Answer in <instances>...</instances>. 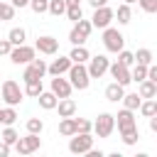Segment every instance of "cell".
I'll list each match as a JSON object with an SVG mask.
<instances>
[{
	"label": "cell",
	"mask_w": 157,
	"mask_h": 157,
	"mask_svg": "<svg viewBox=\"0 0 157 157\" xmlns=\"http://www.w3.org/2000/svg\"><path fill=\"white\" fill-rule=\"evenodd\" d=\"M110 22H113V7H108V5H103V7H93L91 25H93L96 29H105Z\"/></svg>",
	"instance_id": "cell-12"
},
{
	"label": "cell",
	"mask_w": 157,
	"mask_h": 157,
	"mask_svg": "<svg viewBox=\"0 0 157 157\" xmlns=\"http://www.w3.org/2000/svg\"><path fill=\"white\" fill-rule=\"evenodd\" d=\"M17 137H20V135H17V130H15L12 125H5V130L0 132V140H2L5 145H10V147L17 142Z\"/></svg>",
	"instance_id": "cell-32"
},
{
	"label": "cell",
	"mask_w": 157,
	"mask_h": 157,
	"mask_svg": "<svg viewBox=\"0 0 157 157\" xmlns=\"http://www.w3.org/2000/svg\"><path fill=\"white\" fill-rule=\"evenodd\" d=\"M152 59H155V54H152V49H137L135 52V64H142V66H147V64H152Z\"/></svg>",
	"instance_id": "cell-31"
},
{
	"label": "cell",
	"mask_w": 157,
	"mask_h": 157,
	"mask_svg": "<svg viewBox=\"0 0 157 157\" xmlns=\"http://www.w3.org/2000/svg\"><path fill=\"white\" fill-rule=\"evenodd\" d=\"M74 123H76V132H91L93 130V123L86 118H74Z\"/></svg>",
	"instance_id": "cell-37"
},
{
	"label": "cell",
	"mask_w": 157,
	"mask_h": 157,
	"mask_svg": "<svg viewBox=\"0 0 157 157\" xmlns=\"http://www.w3.org/2000/svg\"><path fill=\"white\" fill-rule=\"evenodd\" d=\"M0 98L5 101V105H20L22 103V98H25V91L20 88V83L17 81H12V78H5L2 83H0Z\"/></svg>",
	"instance_id": "cell-2"
},
{
	"label": "cell",
	"mask_w": 157,
	"mask_h": 157,
	"mask_svg": "<svg viewBox=\"0 0 157 157\" xmlns=\"http://www.w3.org/2000/svg\"><path fill=\"white\" fill-rule=\"evenodd\" d=\"M25 96H29V98H37L42 91H44V83H42V78H32V81H25Z\"/></svg>",
	"instance_id": "cell-23"
},
{
	"label": "cell",
	"mask_w": 157,
	"mask_h": 157,
	"mask_svg": "<svg viewBox=\"0 0 157 157\" xmlns=\"http://www.w3.org/2000/svg\"><path fill=\"white\" fill-rule=\"evenodd\" d=\"M140 93H123V98H120V103H123V108H128V110H137L140 108Z\"/></svg>",
	"instance_id": "cell-26"
},
{
	"label": "cell",
	"mask_w": 157,
	"mask_h": 157,
	"mask_svg": "<svg viewBox=\"0 0 157 157\" xmlns=\"http://www.w3.org/2000/svg\"><path fill=\"white\" fill-rule=\"evenodd\" d=\"M123 2H128V5H132V2H137V0H123Z\"/></svg>",
	"instance_id": "cell-47"
},
{
	"label": "cell",
	"mask_w": 157,
	"mask_h": 157,
	"mask_svg": "<svg viewBox=\"0 0 157 157\" xmlns=\"http://www.w3.org/2000/svg\"><path fill=\"white\" fill-rule=\"evenodd\" d=\"M66 2V17L71 20V22H76V20H81L83 17V7H81V0H64Z\"/></svg>",
	"instance_id": "cell-19"
},
{
	"label": "cell",
	"mask_w": 157,
	"mask_h": 157,
	"mask_svg": "<svg viewBox=\"0 0 157 157\" xmlns=\"http://www.w3.org/2000/svg\"><path fill=\"white\" fill-rule=\"evenodd\" d=\"M10 5H12L15 10H17V7L22 10V7H29V0H10Z\"/></svg>",
	"instance_id": "cell-43"
},
{
	"label": "cell",
	"mask_w": 157,
	"mask_h": 157,
	"mask_svg": "<svg viewBox=\"0 0 157 157\" xmlns=\"http://www.w3.org/2000/svg\"><path fill=\"white\" fill-rule=\"evenodd\" d=\"M137 93H140V98H155V96H157V81L142 78V81L137 83Z\"/></svg>",
	"instance_id": "cell-18"
},
{
	"label": "cell",
	"mask_w": 157,
	"mask_h": 157,
	"mask_svg": "<svg viewBox=\"0 0 157 157\" xmlns=\"http://www.w3.org/2000/svg\"><path fill=\"white\" fill-rule=\"evenodd\" d=\"M118 61H120V64H125V66H132V64H135V54H132V52H128V49L123 47V49L118 52Z\"/></svg>",
	"instance_id": "cell-36"
},
{
	"label": "cell",
	"mask_w": 157,
	"mask_h": 157,
	"mask_svg": "<svg viewBox=\"0 0 157 157\" xmlns=\"http://www.w3.org/2000/svg\"><path fill=\"white\" fill-rule=\"evenodd\" d=\"M142 78H147V66H142V64H132L130 66V81H142Z\"/></svg>",
	"instance_id": "cell-33"
},
{
	"label": "cell",
	"mask_w": 157,
	"mask_h": 157,
	"mask_svg": "<svg viewBox=\"0 0 157 157\" xmlns=\"http://www.w3.org/2000/svg\"><path fill=\"white\" fill-rule=\"evenodd\" d=\"M25 125H27V132H37V135L44 130V120L42 118H27Z\"/></svg>",
	"instance_id": "cell-35"
},
{
	"label": "cell",
	"mask_w": 157,
	"mask_h": 157,
	"mask_svg": "<svg viewBox=\"0 0 157 157\" xmlns=\"http://www.w3.org/2000/svg\"><path fill=\"white\" fill-rule=\"evenodd\" d=\"M7 39H10L12 47L25 44V42H27V29H25V27H12V29L7 32Z\"/></svg>",
	"instance_id": "cell-24"
},
{
	"label": "cell",
	"mask_w": 157,
	"mask_h": 157,
	"mask_svg": "<svg viewBox=\"0 0 157 157\" xmlns=\"http://www.w3.org/2000/svg\"><path fill=\"white\" fill-rule=\"evenodd\" d=\"M93 32V25H91V20H76L74 22V27H71V32H69V42H71V47H76V44H86V39H88V34Z\"/></svg>",
	"instance_id": "cell-3"
},
{
	"label": "cell",
	"mask_w": 157,
	"mask_h": 157,
	"mask_svg": "<svg viewBox=\"0 0 157 157\" xmlns=\"http://www.w3.org/2000/svg\"><path fill=\"white\" fill-rule=\"evenodd\" d=\"M7 56H10V61H12L15 66H20V64L25 66V64H29V61L37 56V49H34V47H29V44L25 42V44H17V47H12Z\"/></svg>",
	"instance_id": "cell-5"
},
{
	"label": "cell",
	"mask_w": 157,
	"mask_h": 157,
	"mask_svg": "<svg viewBox=\"0 0 157 157\" xmlns=\"http://www.w3.org/2000/svg\"><path fill=\"white\" fill-rule=\"evenodd\" d=\"M137 5L147 12V15H152V12H157V0H137Z\"/></svg>",
	"instance_id": "cell-39"
},
{
	"label": "cell",
	"mask_w": 157,
	"mask_h": 157,
	"mask_svg": "<svg viewBox=\"0 0 157 157\" xmlns=\"http://www.w3.org/2000/svg\"><path fill=\"white\" fill-rule=\"evenodd\" d=\"M88 56H91V52L86 49V44H76V47L69 52V59H71L74 64H86Z\"/></svg>",
	"instance_id": "cell-20"
},
{
	"label": "cell",
	"mask_w": 157,
	"mask_h": 157,
	"mask_svg": "<svg viewBox=\"0 0 157 157\" xmlns=\"http://www.w3.org/2000/svg\"><path fill=\"white\" fill-rule=\"evenodd\" d=\"M34 49H37L39 54L54 56V54L59 52V39L52 37V34H42V37H37V42H34Z\"/></svg>",
	"instance_id": "cell-13"
},
{
	"label": "cell",
	"mask_w": 157,
	"mask_h": 157,
	"mask_svg": "<svg viewBox=\"0 0 157 157\" xmlns=\"http://www.w3.org/2000/svg\"><path fill=\"white\" fill-rule=\"evenodd\" d=\"M5 20H15V7L10 2L0 0V22H5Z\"/></svg>",
	"instance_id": "cell-34"
},
{
	"label": "cell",
	"mask_w": 157,
	"mask_h": 157,
	"mask_svg": "<svg viewBox=\"0 0 157 157\" xmlns=\"http://www.w3.org/2000/svg\"><path fill=\"white\" fill-rule=\"evenodd\" d=\"M10 49H12L10 39H0V56H7V54H10Z\"/></svg>",
	"instance_id": "cell-41"
},
{
	"label": "cell",
	"mask_w": 157,
	"mask_h": 157,
	"mask_svg": "<svg viewBox=\"0 0 157 157\" xmlns=\"http://www.w3.org/2000/svg\"><path fill=\"white\" fill-rule=\"evenodd\" d=\"M37 101H39V108H44V110H54V105H56V96L52 93V91H42L39 96H37Z\"/></svg>",
	"instance_id": "cell-25"
},
{
	"label": "cell",
	"mask_w": 157,
	"mask_h": 157,
	"mask_svg": "<svg viewBox=\"0 0 157 157\" xmlns=\"http://www.w3.org/2000/svg\"><path fill=\"white\" fill-rule=\"evenodd\" d=\"M47 2H49V0H29V7H32L37 15H42V12H47Z\"/></svg>",
	"instance_id": "cell-40"
},
{
	"label": "cell",
	"mask_w": 157,
	"mask_h": 157,
	"mask_svg": "<svg viewBox=\"0 0 157 157\" xmlns=\"http://www.w3.org/2000/svg\"><path fill=\"white\" fill-rule=\"evenodd\" d=\"M103 47H105V52H110V54H118V52L125 47V37H123V32L108 25V27L103 29Z\"/></svg>",
	"instance_id": "cell-4"
},
{
	"label": "cell",
	"mask_w": 157,
	"mask_h": 157,
	"mask_svg": "<svg viewBox=\"0 0 157 157\" xmlns=\"http://www.w3.org/2000/svg\"><path fill=\"white\" fill-rule=\"evenodd\" d=\"M0 113H2V105H0Z\"/></svg>",
	"instance_id": "cell-48"
},
{
	"label": "cell",
	"mask_w": 157,
	"mask_h": 157,
	"mask_svg": "<svg viewBox=\"0 0 157 157\" xmlns=\"http://www.w3.org/2000/svg\"><path fill=\"white\" fill-rule=\"evenodd\" d=\"M150 130H152V132H157V113H155V115H150Z\"/></svg>",
	"instance_id": "cell-45"
},
{
	"label": "cell",
	"mask_w": 157,
	"mask_h": 157,
	"mask_svg": "<svg viewBox=\"0 0 157 157\" xmlns=\"http://www.w3.org/2000/svg\"><path fill=\"white\" fill-rule=\"evenodd\" d=\"M120 137H123V145H137L140 132H137V128H135V130H130V132H125V135H120Z\"/></svg>",
	"instance_id": "cell-38"
},
{
	"label": "cell",
	"mask_w": 157,
	"mask_h": 157,
	"mask_svg": "<svg viewBox=\"0 0 157 157\" xmlns=\"http://www.w3.org/2000/svg\"><path fill=\"white\" fill-rule=\"evenodd\" d=\"M113 20H118V25H128V22L132 20V10H130V5H128V2L118 5V10H113Z\"/></svg>",
	"instance_id": "cell-21"
},
{
	"label": "cell",
	"mask_w": 157,
	"mask_h": 157,
	"mask_svg": "<svg viewBox=\"0 0 157 157\" xmlns=\"http://www.w3.org/2000/svg\"><path fill=\"white\" fill-rule=\"evenodd\" d=\"M69 66H71V59H69V56H59V59H52V61L47 64V74H52V76H64V74L69 71Z\"/></svg>",
	"instance_id": "cell-16"
},
{
	"label": "cell",
	"mask_w": 157,
	"mask_h": 157,
	"mask_svg": "<svg viewBox=\"0 0 157 157\" xmlns=\"http://www.w3.org/2000/svg\"><path fill=\"white\" fill-rule=\"evenodd\" d=\"M147 78L150 81H157V66H155V61L147 64Z\"/></svg>",
	"instance_id": "cell-42"
},
{
	"label": "cell",
	"mask_w": 157,
	"mask_h": 157,
	"mask_svg": "<svg viewBox=\"0 0 157 157\" xmlns=\"http://www.w3.org/2000/svg\"><path fill=\"white\" fill-rule=\"evenodd\" d=\"M74 132H76L74 115H71V118H61V123H59V135H64V137H71Z\"/></svg>",
	"instance_id": "cell-28"
},
{
	"label": "cell",
	"mask_w": 157,
	"mask_h": 157,
	"mask_svg": "<svg viewBox=\"0 0 157 157\" xmlns=\"http://www.w3.org/2000/svg\"><path fill=\"white\" fill-rule=\"evenodd\" d=\"M66 76H69L71 88H76V91H86V88L91 86V76H88L86 64H74V61H71V66H69Z\"/></svg>",
	"instance_id": "cell-1"
},
{
	"label": "cell",
	"mask_w": 157,
	"mask_h": 157,
	"mask_svg": "<svg viewBox=\"0 0 157 157\" xmlns=\"http://www.w3.org/2000/svg\"><path fill=\"white\" fill-rule=\"evenodd\" d=\"M93 147V135L91 132H74L69 137V152L74 155H86Z\"/></svg>",
	"instance_id": "cell-6"
},
{
	"label": "cell",
	"mask_w": 157,
	"mask_h": 157,
	"mask_svg": "<svg viewBox=\"0 0 157 157\" xmlns=\"http://www.w3.org/2000/svg\"><path fill=\"white\" fill-rule=\"evenodd\" d=\"M20 155H32V152H37L39 147H42V140H39V135L37 132H27L25 137H17V142L12 145Z\"/></svg>",
	"instance_id": "cell-9"
},
{
	"label": "cell",
	"mask_w": 157,
	"mask_h": 157,
	"mask_svg": "<svg viewBox=\"0 0 157 157\" xmlns=\"http://www.w3.org/2000/svg\"><path fill=\"white\" fill-rule=\"evenodd\" d=\"M108 74H110L113 81L120 83V86H128V83H130V66H125V64H120V61L108 64Z\"/></svg>",
	"instance_id": "cell-14"
},
{
	"label": "cell",
	"mask_w": 157,
	"mask_h": 157,
	"mask_svg": "<svg viewBox=\"0 0 157 157\" xmlns=\"http://www.w3.org/2000/svg\"><path fill=\"white\" fill-rule=\"evenodd\" d=\"M49 91L56 96V98H69L71 96V83H69V78H64V76H52V83H49Z\"/></svg>",
	"instance_id": "cell-15"
},
{
	"label": "cell",
	"mask_w": 157,
	"mask_h": 157,
	"mask_svg": "<svg viewBox=\"0 0 157 157\" xmlns=\"http://www.w3.org/2000/svg\"><path fill=\"white\" fill-rule=\"evenodd\" d=\"M88 5L91 7H103V5H108V0H88Z\"/></svg>",
	"instance_id": "cell-46"
},
{
	"label": "cell",
	"mask_w": 157,
	"mask_h": 157,
	"mask_svg": "<svg viewBox=\"0 0 157 157\" xmlns=\"http://www.w3.org/2000/svg\"><path fill=\"white\" fill-rule=\"evenodd\" d=\"M10 155V145H5L2 140H0V157H7Z\"/></svg>",
	"instance_id": "cell-44"
},
{
	"label": "cell",
	"mask_w": 157,
	"mask_h": 157,
	"mask_svg": "<svg viewBox=\"0 0 157 157\" xmlns=\"http://www.w3.org/2000/svg\"><path fill=\"white\" fill-rule=\"evenodd\" d=\"M47 12L54 15V17H61V15L66 12V2H64V0H49V2H47Z\"/></svg>",
	"instance_id": "cell-30"
},
{
	"label": "cell",
	"mask_w": 157,
	"mask_h": 157,
	"mask_svg": "<svg viewBox=\"0 0 157 157\" xmlns=\"http://www.w3.org/2000/svg\"><path fill=\"white\" fill-rule=\"evenodd\" d=\"M47 74V61L44 59H32L29 64H25V71H22V81H32V78H44Z\"/></svg>",
	"instance_id": "cell-11"
},
{
	"label": "cell",
	"mask_w": 157,
	"mask_h": 157,
	"mask_svg": "<svg viewBox=\"0 0 157 157\" xmlns=\"http://www.w3.org/2000/svg\"><path fill=\"white\" fill-rule=\"evenodd\" d=\"M54 110H59V118H71V115H76V101L71 96L69 98H59Z\"/></svg>",
	"instance_id": "cell-17"
},
{
	"label": "cell",
	"mask_w": 157,
	"mask_h": 157,
	"mask_svg": "<svg viewBox=\"0 0 157 157\" xmlns=\"http://www.w3.org/2000/svg\"><path fill=\"white\" fill-rule=\"evenodd\" d=\"M113 118H115V125H118V132H120V135H125V132H130V130H135V128H137L135 110L123 108V110H118V115H113Z\"/></svg>",
	"instance_id": "cell-10"
},
{
	"label": "cell",
	"mask_w": 157,
	"mask_h": 157,
	"mask_svg": "<svg viewBox=\"0 0 157 157\" xmlns=\"http://www.w3.org/2000/svg\"><path fill=\"white\" fill-rule=\"evenodd\" d=\"M108 64H110V59H108L105 54H96V56H88V61H86L88 76H91V78H101L103 74H108Z\"/></svg>",
	"instance_id": "cell-8"
},
{
	"label": "cell",
	"mask_w": 157,
	"mask_h": 157,
	"mask_svg": "<svg viewBox=\"0 0 157 157\" xmlns=\"http://www.w3.org/2000/svg\"><path fill=\"white\" fill-rule=\"evenodd\" d=\"M113 130H115V118H113V113H98V118L93 120V130H91V132H96L98 137H110Z\"/></svg>",
	"instance_id": "cell-7"
},
{
	"label": "cell",
	"mask_w": 157,
	"mask_h": 157,
	"mask_svg": "<svg viewBox=\"0 0 157 157\" xmlns=\"http://www.w3.org/2000/svg\"><path fill=\"white\" fill-rule=\"evenodd\" d=\"M145 118H150V115H155L157 113V98H142L140 101V108H137Z\"/></svg>",
	"instance_id": "cell-27"
},
{
	"label": "cell",
	"mask_w": 157,
	"mask_h": 157,
	"mask_svg": "<svg viewBox=\"0 0 157 157\" xmlns=\"http://www.w3.org/2000/svg\"><path fill=\"white\" fill-rule=\"evenodd\" d=\"M15 120H17V110H15V105H5L2 113H0V123H2V125H15Z\"/></svg>",
	"instance_id": "cell-29"
},
{
	"label": "cell",
	"mask_w": 157,
	"mask_h": 157,
	"mask_svg": "<svg viewBox=\"0 0 157 157\" xmlns=\"http://www.w3.org/2000/svg\"><path fill=\"white\" fill-rule=\"evenodd\" d=\"M123 93H125V86H120V83H115V81L105 86V98H108L110 103H120Z\"/></svg>",
	"instance_id": "cell-22"
}]
</instances>
